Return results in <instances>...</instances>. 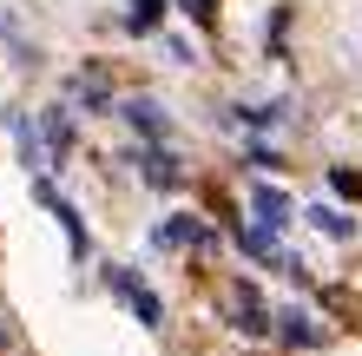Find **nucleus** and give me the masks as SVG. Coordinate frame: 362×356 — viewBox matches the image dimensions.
<instances>
[{
  "label": "nucleus",
  "mask_w": 362,
  "mask_h": 356,
  "mask_svg": "<svg viewBox=\"0 0 362 356\" xmlns=\"http://www.w3.org/2000/svg\"><path fill=\"white\" fill-rule=\"evenodd\" d=\"M230 310H238V330H250V337L264 330V297H257L250 284H238V290H230Z\"/></svg>",
  "instance_id": "f257e3e1"
},
{
  "label": "nucleus",
  "mask_w": 362,
  "mask_h": 356,
  "mask_svg": "<svg viewBox=\"0 0 362 356\" xmlns=\"http://www.w3.org/2000/svg\"><path fill=\"white\" fill-rule=\"evenodd\" d=\"M250 205L264 212L270 231H276V224H290V198H284V192H270V185H257V192H250Z\"/></svg>",
  "instance_id": "f03ea898"
},
{
  "label": "nucleus",
  "mask_w": 362,
  "mask_h": 356,
  "mask_svg": "<svg viewBox=\"0 0 362 356\" xmlns=\"http://www.w3.org/2000/svg\"><path fill=\"white\" fill-rule=\"evenodd\" d=\"M158 13H165V0H132V13H125V20H132V33H152Z\"/></svg>",
  "instance_id": "7ed1b4c3"
},
{
  "label": "nucleus",
  "mask_w": 362,
  "mask_h": 356,
  "mask_svg": "<svg viewBox=\"0 0 362 356\" xmlns=\"http://www.w3.org/2000/svg\"><path fill=\"white\" fill-rule=\"evenodd\" d=\"M310 218H316V224H323V231H329V238H349V218H336V212H310Z\"/></svg>",
  "instance_id": "20e7f679"
},
{
  "label": "nucleus",
  "mask_w": 362,
  "mask_h": 356,
  "mask_svg": "<svg viewBox=\"0 0 362 356\" xmlns=\"http://www.w3.org/2000/svg\"><path fill=\"white\" fill-rule=\"evenodd\" d=\"M0 350H13V317L0 310Z\"/></svg>",
  "instance_id": "39448f33"
}]
</instances>
